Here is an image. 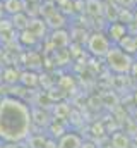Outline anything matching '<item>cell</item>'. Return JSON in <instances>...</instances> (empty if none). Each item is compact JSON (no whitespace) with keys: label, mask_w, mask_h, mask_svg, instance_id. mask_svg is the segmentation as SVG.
Masks as SVG:
<instances>
[{"label":"cell","mask_w":137,"mask_h":148,"mask_svg":"<svg viewBox=\"0 0 137 148\" xmlns=\"http://www.w3.org/2000/svg\"><path fill=\"white\" fill-rule=\"evenodd\" d=\"M33 112L29 105L16 97L0 98V141L21 143L31 136Z\"/></svg>","instance_id":"1"},{"label":"cell","mask_w":137,"mask_h":148,"mask_svg":"<svg viewBox=\"0 0 137 148\" xmlns=\"http://www.w3.org/2000/svg\"><path fill=\"white\" fill-rule=\"evenodd\" d=\"M104 59H106L108 67L117 74H129L130 69H132V66H134V60H132L130 53L123 52L118 45L111 47V50L108 52V55Z\"/></svg>","instance_id":"2"},{"label":"cell","mask_w":137,"mask_h":148,"mask_svg":"<svg viewBox=\"0 0 137 148\" xmlns=\"http://www.w3.org/2000/svg\"><path fill=\"white\" fill-rule=\"evenodd\" d=\"M111 40L104 33H93L87 40V50L94 57H106L108 52L111 50Z\"/></svg>","instance_id":"3"},{"label":"cell","mask_w":137,"mask_h":148,"mask_svg":"<svg viewBox=\"0 0 137 148\" xmlns=\"http://www.w3.org/2000/svg\"><path fill=\"white\" fill-rule=\"evenodd\" d=\"M57 148H82V138L77 133H64L57 141Z\"/></svg>","instance_id":"4"},{"label":"cell","mask_w":137,"mask_h":148,"mask_svg":"<svg viewBox=\"0 0 137 148\" xmlns=\"http://www.w3.org/2000/svg\"><path fill=\"white\" fill-rule=\"evenodd\" d=\"M106 36L110 38L113 43H120L123 38L127 36V26L123 24V23H111L110 26H108V33H106Z\"/></svg>","instance_id":"5"},{"label":"cell","mask_w":137,"mask_h":148,"mask_svg":"<svg viewBox=\"0 0 137 148\" xmlns=\"http://www.w3.org/2000/svg\"><path fill=\"white\" fill-rule=\"evenodd\" d=\"M3 9L7 14L16 16V14L24 12V2L22 0H3Z\"/></svg>","instance_id":"6"},{"label":"cell","mask_w":137,"mask_h":148,"mask_svg":"<svg viewBox=\"0 0 137 148\" xmlns=\"http://www.w3.org/2000/svg\"><path fill=\"white\" fill-rule=\"evenodd\" d=\"M118 47L123 50V52H127V53H134L137 50V45H136V36H130V35H127V36L123 38L120 43H118Z\"/></svg>","instance_id":"7"},{"label":"cell","mask_w":137,"mask_h":148,"mask_svg":"<svg viewBox=\"0 0 137 148\" xmlns=\"http://www.w3.org/2000/svg\"><path fill=\"white\" fill-rule=\"evenodd\" d=\"M111 141H113V147L115 148H129V138H127L123 133H117V134H113Z\"/></svg>","instance_id":"8"},{"label":"cell","mask_w":137,"mask_h":148,"mask_svg":"<svg viewBox=\"0 0 137 148\" xmlns=\"http://www.w3.org/2000/svg\"><path fill=\"white\" fill-rule=\"evenodd\" d=\"M22 84H26V86H36L38 84V77H36V74L34 73H21V79H19Z\"/></svg>","instance_id":"9"},{"label":"cell","mask_w":137,"mask_h":148,"mask_svg":"<svg viewBox=\"0 0 137 148\" xmlns=\"http://www.w3.org/2000/svg\"><path fill=\"white\" fill-rule=\"evenodd\" d=\"M3 79H5L7 83H17V81L21 79V74L16 73L14 69H10V67H9V69H5V71H3Z\"/></svg>","instance_id":"10"},{"label":"cell","mask_w":137,"mask_h":148,"mask_svg":"<svg viewBox=\"0 0 137 148\" xmlns=\"http://www.w3.org/2000/svg\"><path fill=\"white\" fill-rule=\"evenodd\" d=\"M3 14H5V9H3V0H0V21H2Z\"/></svg>","instance_id":"11"},{"label":"cell","mask_w":137,"mask_h":148,"mask_svg":"<svg viewBox=\"0 0 137 148\" xmlns=\"http://www.w3.org/2000/svg\"><path fill=\"white\" fill-rule=\"evenodd\" d=\"M136 103H137V93H136Z\"/></svg>","instance_id":"12"}]
</instances>
